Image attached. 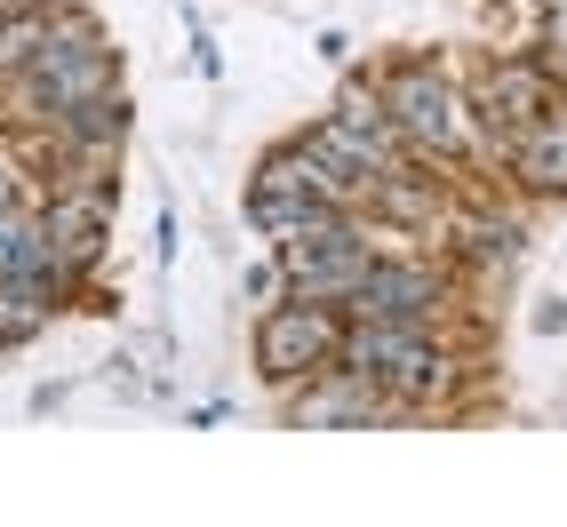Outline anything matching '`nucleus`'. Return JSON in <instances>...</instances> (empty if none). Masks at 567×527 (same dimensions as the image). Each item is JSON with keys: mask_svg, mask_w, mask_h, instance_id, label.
<instances>
[{"mask_svg": "<svg viewBox=\"0 0 567 527\" xmlns=\"http://www.w3.org/2000/svg\"><path fill=\"white\" fill-rule=\"evenodd\" d=\"M456 304V280L432 248H400V256H375L368 280L344 296V320H440Z\"/></svg>", "mask_w": 567, "mask_h": 527, "instance_id": "nucleus-5", "label": "nucleus"}, {"mask_svg": "<svg viewBox=\"0 0 567 527\" xmlns=\"http://www.w3.org/2000/svg\"><path fill=\"white\" fill-rule=\"evenodd\" d=\"M464 89H472V112H480L487 144H496V161H504V144H512L519 128H536L544 112L567 96L559 72H551L536 49H527V56H472V64H464Z\"/></svg>", "mask_w": 567, "mask_h": 527, "instance_id": "nucleus-3", "label": "nucleus"}, {"mask_svg": "<svg viewBox=\"0 0 567 527\" xmlns=\"http://www.w3.org/2000/svg\"><path fill=\"white\" fill-rule=\"evenodd\" d=\"M375 89H384V112L400 121V136L415 144V161L432 168H504L496 144H487L464 64L440 49H408V56H375Z\"/></svg>", "mask_w": 567, "mask_h": 527, "instance_id": "nucleus-1", "label": "nucleus"}, {"mask_svg": "<svg viewBox=\"0 0 567 527\" xmlns=\"http://www.w3.org/2000/svg\"><path fill=\"white\" fill-rule=\"evenodd\" d=\"M504 168H512L536 200H567V96L544 112L536 128H519V136L504 144Z\"/></svg>", "mask_w": 567, "mask_h": 527, "instance_id": "nucleus-7", "label": "nucleus"}, {"mask_svg": "<svg viewBox=\"0 0 567 527\" xmlns=\"http://www.w3.org/2000/svg\"><path fill=\"white\" fill-rule=\"evenodd\" d=\"M17 9H41V0H0V17H17Z\"/></svg>", "mask_w": 567, "mask_h": 527, "instance_id": "nucleus-8", "label": "nucleus"}, {"mask_svg": "<svg viewBox=\"0 0 567 527\" xmlns=\"http://www.w3.org/2000/svg\"><path fill=\"white\" fill-rule=\"evenodd\" d=\"M344 360V312L336 304H312V296H288V304H264L256 320V368L264 384H305V375Z\"/></svg>", "mask_w": 567, "mask_h": 527, "instance_id": "nucleus-4", "label": "nucleus"}, {"mask_svg": "<svg viewBox=\"0 0 567 527\" xmlns=\"http://www.w3.org/2000/svg\"><path fill=\"white\" fill-rule=\"evenodd\" d=\"M415 407L400 400V392H384L375 375H360V368H320V375H305V384H288V424H312V432H328V424H408Z\"/></svg>", "mask_w": 567, "mask_h": 527, "instance_id": "nucleus-6", "label": "nucleus"}, {"mask_svg": "<svg viewBox=\"0 0 567 527\" xmlns=\"http://www.w3.org/2000/svg\"><path fill=\"white\" fill-rule=\"evenodd\" d=\"M344 368H360L384 392H400L415 416L440 407L447 384H456V360L440 352L432 320H344Z\"/></svg>", "mask_w": 567, "mask_h": 527, "instance_id": "nucleus-2", "label": "nucleus"}]
</instances>
